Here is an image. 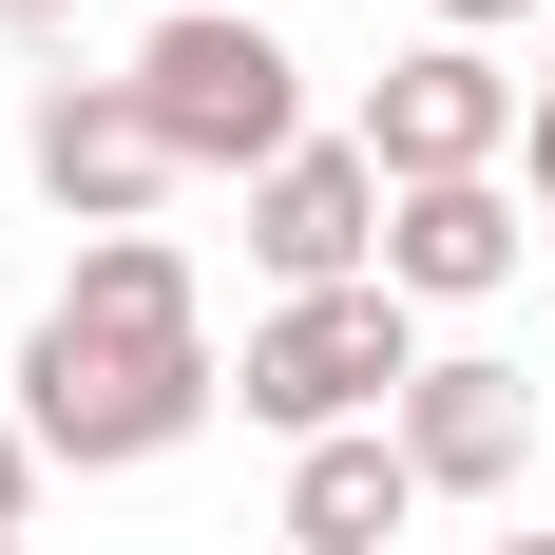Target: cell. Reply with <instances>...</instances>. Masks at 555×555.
I'll use <instances>...</instances> for the list:
<instances>
[{
  "label": "cell",
  "mask_w": 555,
  "mask_h": 555,
  "mask_svg": "<svg viewBox=\"0 0 555 555\" xmlns=\"http://www.w3.org/2000/svg\"><path fill=\"white\" fill-rule=\"evenodd\" d=\"M422 364H441V345H422V307H402V287H307V307H269V326L230 345V402L307 460V441L402 422V384H422Z\"/></svg>",
  "instance_id": "3"
},
{
  "label": "cell",
  "mask_w": 555,
  "mask_h": 555,
  "mask_svg": "<svg viewBox=\"0 0 555 555\" xmlns=\"http://www.w3.org/2000/svg\"><path fill=\"white\" fill-rule=\"evenodd\" d=\"M537 249H555V230H537L517 172H460V192H402V211H384V287H402V307H499Z\"/></svg>",
  "instance_id": "8"
},
{
  "label": "cell",
  "mask_w": 555,
  "mask_h": 555,
  "mask_svg": "<svg viewBox=\"0 0 555 555\" xmlns=\"http://www.w3.org/2000/svg\"><path fill=\"white\" fill-rule=\"evenodd\" d=\"M20 172L77 211V249H96V230H154V192H172L134 77H39V96H20Z\"/></svg>",
  "instance_id": "6"
},
{
  "label": "cell",
  "mask_w": 555,
  "mask_h": 555,
  "mask_svg": "<svg viewBox=\"0 0 555 555\" xmlns=\"http://www.w3.org/2000/svg\"><path fill=\"white\" fill-rule=\"evenodd\" d=\"M402 460H422V499H517V460H537V364L441 345V364L402 384Z\"/></svg>",
  "instance_id": "7"
},
{
  "label": "cell",
  "mask_w": 555,
  "mask_h": 555,
  "mask_svg": "<svg viewBox=\"0 0 555 555\" xmlns=\"http://www.w3.org/2000/svg\"><path fill=\"white\" fill-rule=\"evenodd\" d=\"M479 555H555V537H479Z\"/></svg>",
  "instance_id": "14"
},
{
  "label": "cell",
  "mask_w": 555,
  "mask_h": 555,
  "mask_svg": "<svg viewBox=\"0 0 555 555\" xmlns=\"http://www.w3.org/2000/svg\"><path fill=\"white\" fill-rule=\"evenodd\" d=\"M211 402H230V364H211V307H192V249L172 230H96L57 269V307L20 326V441L57 479H134Z\"/></svg>",
  "instance_id": "1"
},
{
  "label": "cell",
  "mask_w": 555,
  "mask_h": 555,
  "mask_svg": "<svg viewBox=\"0 0 555 555\" xmlns=\"http://www.w3.org/2000/svg\"><path fill=\"white\" fill-rule=\"evenodd\" d=\"M0 20H20V39H77V20H96V0H0Z\"/></svg>",
  "instance_id": "12"
},
{
  "label": "cell",
  "mask_w": 555,
  "mask_h": 555,
  "mask_svg": "<svg viewBox=\"0 0 555 555\" xmlns=\"http://www.w3.org/2000/svg\"><path fill=\"white\" fill-rule=\"evenodd\" d=\"M402 517H422V460H402V422H364V441H307L287 460V555H384Z\"/></svg>",
  "instance_id": "9"
},
{
  "label": "cell",
  "mask_w": 555,
  "mask_h": 555,
  "mask_svg": "<svg viewBox=\"0 0 555 555\" xmlns=\"http://www.w3.org/2000/svg\"><path fill=\"white\" fill-rule=\"evenodd\" d=\"M517 154H555V20H537V134H517Z\"/></svg>",
  "instance_id": "13"
},
{
  "label": "cell",
  "mask_w": 555,
  "mask_h": 555,
  "mask_svg": "<svg viewBox=\"0 0 555 555\" xmlns=\"http://www.w3.org/2000/svg\"><path fill=\"white\" fill-rule=\"evenodd\" d=\"M384 154L364 134H307L287 172H249V269H269V307H307V287H384Z\"/></svg>",
  "instance_id": "5"
},
{
  "label": "cell",
  "mask_w": 555,
  "mask_h": 555,
  "mask_svg": "<svg viewBox=\"0 0 555 555\" xmlns=\"http://www.w3.org/2000/svg\"><path fill=\"white\" fill-rule=\"evenodd\" d=\"M134 115H154V154L172 172H287L307 154V57L249 20V0H172L154 39H134Z\"/></svg>",
  "instance_id": "2"
},
{
  "label": "cell",
  "mask_w": 555,
  "mask_h": 555,
  "mask_svg": "<svg viewBox=\"0 0 555 555\" xmlns=\"http://www.w3.org/2000/svg\"><path fill=\"white\" fill-rule=\"evenodd\" d=\"M39 479H57V460L20 441V402H0V555H20V517H39Z\"/></svg>",
  "instance_id": "10"
},
{
  "label": "cell",
  "mask_w": 555,
  "mask_h": 555,
  "mask_svg": "<svg viewBox=\"0 0 555 555\" xmlns=\"http://www.w3.org/2000/svg\"><path fill=\"white\" fill-rule=\"evenodd\" d=\"M517 20H537V0H441V39H517Z\"/></svg>",
  "instance_id": "11"
},
{
  "label": "cell",
  "mask_w": 555,
  "mask_h": 555,
  "mask_svg": "<svg viewBox=\"0 0 555 555\" xmlns=\"http://www.w3.org/2000/svg\"><path fill=\"white\" fill-rule=\"evenodd\" d=\"M517 134H537V77H499V39H422V57L364 77V154H384V192L517 172Z\"/></svg>",
  "instance_id": "4"
}]
</instances>
